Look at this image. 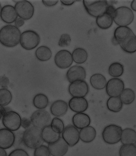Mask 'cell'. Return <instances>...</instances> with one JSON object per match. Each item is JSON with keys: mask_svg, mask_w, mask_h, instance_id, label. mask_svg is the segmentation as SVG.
<instances>
[{"mask_svg": "<svg viewBox=\"0 0 136 156\" xmlns=\"http://www.w3.org/2000/svg\"><path fill=\"white\" fill-rule=\"evenodd\" d=\"M124 51L128 54L136 52V36L130 28L118 27L115 29L114 36Z\"/></svg>", "mask_w": 136, "mask_h": 156, "instance_id": "cell-1", "label": "cell"}, {"mask_svg": "<svg viewBox=\"0 0 136 156\" xmlns=\"http://www.w3.org/2000/svg\"><path fill=\"white\" fill-rule=\"evenodd\" d=\"M20 30L15 26L7 25L0 29V43L7 48H13L20 43Z\"/></svg>", "mask_w": 136, "mask_h": 156, "instance_id": "cell-2", "label": "cell"}, {"mask_svg": "<svg viewBox=\"0 0 136 156\" xmlns=\"http://www.w3.org/2000/svg\"><path fill=\"white\" fill-rule=\"evenodd\" d=\"M41 129L32 126L23 133V140L24 145L30 149H36L43 145L44 141L41 137Z\"/></svg>", "mask_w": 136, "mask_h": 156, "instance_id": "cell-3", "label": "cell"}, {"mask_svg": "<svg viewBox=\"0 0 136 156\" xmlns=\"http://www.w3.org/2000/svg\"><path fill=\"white\" fill-rule=\"evenodd\" d=\"M113 19L119 27H127L134 20V15L129 8L120 6L116 9Z\"/></svg>", "mask_w": 136, "mask_h": 156, "instance_id": "cell-4", "label": "cell"}, {"mask_svg": "<svg viewBox=\"0 0 136 156\" xmlns=\"http://www.w3.org/2000/svg\"><path fill=\"white\" fill-rule=\"evenodd\" d=\"M122 129L120 126L110 124L103 129L102 138L105 143L109 145H114L121 141Z\"/></svg>", "mask_w": 136, "mask_h": 156, "instance_id": "cell-5", "label": "cell"}, {"mask_svg": "<svg viewBox=\"0 0 136 156\" xmlns=\"http://www.w3.org/2000/svg\"><path fill=\"white\" fill-rule=\"evenodd\" d=\"M40 37L35 31L28 30L21 35L20 43L23 49L31 50L35 48L40 43Z\"/></svg>", "mask_w": 136, "mask_h": 156, "instance_id": "cell-6", "label": "cell"}, {"mask_svg": "<svg viewBox=\"0 0 136 156\" xmlns=\"http://www.w3.org/2000/svg\"><path fill=\"white\" fill-rule=\"evenodd\" d=\"M82 2L88 14L96 18L106 12L108 5L107 1H84Z\"/></svg>", "mask_w": 136, "mask_h": 156, "instance_id": "cell-7", "label": "cell"}, {"mask_svg": "<svg viewBox=\"0 0 136 156\" xmlns=\"http://www.w3.org/2000/svg\"><path fill=\"white\" fill-rule=\"evenodd\" d=\"M30 120L33 126L42 129L50 125L51 121L50 114L45 110H38L32 113Z\"/></svg>", "mask_w": 136, "mask_h": 156, "instance_id": "cell-8", "label": "cell"}, {"mask_svg": "<svg viewBox=\"0 0 136 156\" xmlns=\"http://www.w3.org/2000/svg\"><path fill=\"white\" fill-rule=\"evenodd\" d=\"M21 121L20 114L12 110L6 113L2 117V123L5 128L12 132H16L20 129Z\"/></svg>", "mask_w": 136, "mask_h": 156, "instance_id": "cell-9", "label": "cell"}, {"mask_svg": "<svg viewBox=\"0 0 136 156\" xmlns=\"http://www.w3.org/2000/svg\"><path fill=\"white\" fill-rule=\"evenodd\" d=\"M15 8L18 16L24 20H29L34 15V6L30 1H18Z\"/></svg>", "mask_w": 136, "mask_h": 156, "instance_id": "cell-10", "label": "cell"}, {"mask_svg": "<svg viewBox=\"0 0 136 156\" xmlns=\"http://www.w3.org/2000/svg\"><path fill=\"white\" fill-rule=\"evenodd\" d=\"M68 91L72 97H85L89 93V87L85 80H75L70 83Z\"/></svg>", "mask_w": 136, "mask_h": 156, "instance_id": "cell-11", "label": "cell"}, {"mask_svg": "<svg viewBox=\"0 0 136 156\" xmlns=\"http://www.w3.org/2000/svg\"><path fill=\"white\" fill-rule=\"evenodd\" d=\"M125 89V84L121 79L113 78L110 79L106 84V93L110 97H120Z\"/></svg>", "mask_w": 136, "mask_h": 156, "instance_id": "cell-12", "label": "cell"}, {"mask_svg": "<svg viewBox=\"0 0 136 156\" xmlns=\"http://www.w3.org/2000/svg\"><path fill=\"white\" fill-rule=\"evenodd\" d=\"M62 137L68 146H75L80 140L79 131L73 125H69L65 127L62 133Z\"/></svg>", "mask_w": 136, "mask_h": 156, "instance_id": "cell-13", "label": "cell"}, {"mask_svg": "<svg viewBox=\"0 0 136 156\" xmlns=\"http://www.w3.org/2000/svg\"><path fill=\"white\" fill-rule=\"evenodd\" d=\"M56 66L61 69H66L70 67L73 63L72 54L65 49H62L57 53L54 58Z\"/></svg>", "mask_w": 136, "mask_h": 156, "instance_id": "cell-14", "label": "cell"}, {"mask_svg": "<svg viewBox=\"0 0 136 156\" xmlns=\"http://www.w3.org/2000/svg\"><path fill=\"white\" fill-rule=\"evenodd\" d=\"M15 139V133L6 128L0 129V148L9 149L13 146Z\"/></svg>", "mask_w": 136, "mask_h": 156, "instance_id": "cell-15", "label": "cell"}, {"mask_svg": "<svg viewBox=\"0 0 136 156\" xmlns=\"http://www.w3.org/2000/svg\"><path fill=\"white\" fill-rule=\"evenodd\" d=\"M86 71L81 66H72L69 68L66 73V78L69 83L77 80H84L86 79Z\"/></svg>", "mask_w": 136, "mask_h": 156, "instance_id": "cell-16", "label": "cell"}, {"mask_svg": "<svg viewBox=\"0 0 136 156\" xmlns=\"http://www.w3.org/2000/svg\"><path fill=\"white\" fill-rule=\"evenodd\" d=\"M68 145L64 140L61 137L53 144H48L51 155L52 156H64L68 150Z\"/></svg>", "mask_w": 136, "mask_h": 156, "instance_id": "cell-17", "label": "cell"}, {"mask_svg": "<svg viewBox=\"0 0 136 156\" xmlns=\"http://www.w3.org/2000/svg\"><path fill=\"white\" fill-rule=\"evenodd\" d=\"M68 107L76 113H83L89 108V103L85 97H72L68 101Z\"/></svg>", "mask_w": 136, "mask_h": 156, "instance_id": "cell-18", "label": "cell"}, {"mask_svg": "<svg viewBox=\"0 0 136 156\" xmlns=\"http://www.w3.org/2000/svg\"><path fill=\"white\" fill-rule=\"evenodd\" d=\"M15 7L12 5H5L2 8L0 17L2 21L6 24H11L18 19Z\"/></svg>", "mask_w": 136, "mask_h": 156, "instance_id": "cell-19", "label": "cell"}, {"mask_svg": "<svg viewBox=\"0 0 136 156\" xmlns=\"http://www.w3.org/2000/svg\"><path fill=\"white\" fill-rule=\"evenodd\" d=\"M68 104L61 100L54 101L50 108V112L55 117H62L65 115L68 110Z\"/></svg>", "mask_w": 136, "mask_h": 156, "instance_id": "cell-20", "label": "cell"}, {"mask_svg": "<svg viewBox=\"0 0 136 156\" xmlns=\"http://www.w3.org/2000/svg\"><path fill=\"white\" fill-rule=\"evenodd\" d=\"M72 121L73 126L80 129L89 126L91 123L90 117L84 112L76 113L72 117Z\"/></svg>", "mask_w": 136, "mask_h": 156, "instance_id": "cell-21", "label": "cell"}, {"mask_svg": "<svg viewBox=\"0 0 136 156\" xmlns=\"http://www.w3.org/2000/svg\"><path fill=\"white\" fill-rule=\"evenodd\" d=\"M41 134L44 141L48 144L55 142L61 137V134L54 132L50 125L42 129Z\"/></svg>", "mask_w": 136, "mask_h": 156, "instance_id": "cell-22", "label": "cell"}, {"mask_svg": "<svg viewBox=\"0 0 136 156\" xmlns=\"http://www.w3.org/2000/svg\"><path fill=\"white\" fill-rule=\"evenodd\" d=\"M96 131L92 126L82 129L79 131L80 139L83 143L89 144L95 140L96 136Z\"/></svg>", "mask_w": 136, "mask_h": 156, "instance_id": "cell-23", "label": "cell"}, {"mask_svg": "<svg viewBox=\"0 0 136 156\" xmlns=\"http://www.w3.org/2000/svg\"><path fill=\"white\" fill-rule=\"evenodd\" d=\"M90 81L92 87L97 90L104 89L107 83L106 77L100 73H95L92 75Z\"/></svg>", "mask_w": 136, "mask_h": 156, "instance_id": "cell-24", "label": "cell"}, {"mask_svg": "<svg viewBox=\"0 0 136 156\" xmlns=\"http://www.w3.org/2000/svg\"><path fill=\"white\" fill-rule=\"evenodd\" d=\"M121 143L123 145L134 144L136 143V132L134 129L127 128L122 132Z\"/></svg>", "mask_w": 136, "mask_h": 156, "instance_id": "cell-25", "label": "cell"}, {"mask_svg": "<svg viewBox=\"0 0 136 156\" xmlns=\"http://www.w3.org/2000/svg\"><path fill=\"white\" fill-rule=\"evenodd\" d=\"M112 17L104 13L96 18V23L98 27L102 30H107L110 28L113 23Z\"/></svg>", "mask_w": 136, "mask_h": 156, "instance_id": "cell-26", "label": "cell"}, {"mask_svg": "<svg viewBox=\"0 0 136 156\" xmlns=\"http://www.w3.org/2000/svg\"><path fill=\"white\" fill-rule=\"evenodd\" d=\"M106 106L109 111L118 113L122 109L123 103L119 97H110L107 100Z\"/></svg>", "mask_w": 136, "mask_h": 156, "instance_id": "cell-27", "label": "cell"}, {"mask_svg": "<svg viewBox=\"0 0 136 156\" xmlns=\"http://www.w3.org/2000/svg\"><path fill=\"white\" fill-rule=\"evenodd\" d=\"M49 104L48 98L44 94H37L33 97V105L38 110H44L48 106Z\"/></svg>", "mask_w": 136, "mask_h": 156, "instance_id": "cell-28", "label": "cell"}, {"mask_svg": "<svg viewBox=\"0 0 136 156\" xmlns=\"http://www.w3.org/2000/svg\"><path fill=\"white\" fill-rule=\"evenodd\" d=\"M72 55L73 62L77 64L85 63L88 59L87 52L82 48H76L74 50Z\"/></svg>", "mask_w": 136, "mask_h": 156, "instance_id": "cell-29", "label": "cell"}, {"mask_svg": "<svg viewBox=\"0 0 136 156\" xmlns=\"http://www.w3.org/2000/svg\"><path fill=\"white\" fill-rule=\"evenodd\" d=\"M52 51L50 48L46 46H41L37 48L35 52L37 59L41 62H46L51 58Z\"/></svg>", "mask_w": 136, "mask_h": 156, "instance_id": "cell-30", "label": "cell"}, {"mask_svg": "<svg viewBox=\"0 0 136 156\" xmlns=\"http://www.w3.org/2000/svg\"><path fill=\"white\" fill-rule=\"evenodd\" d=\"M119 97L123 104L129 105L134 102L135 99V94L134 91L131 88H125Z\"/></svg>", "mask_w": 136, "mask_h": 156, "instance_id": "cell-31", "label": "cell"}, {"mask_svg": "<svg viewBox=\"0 0 136 156\" xmlns=\"http://www.w3.org/2000/svg\"><path fill=\"white\" fill-rule=\"evenodd\" d=\"M124 66L119 62H114L111 63L108 68V73L112 77H120L124 74Z\"/></svg>", "mask_w": 136, "mask_h": 156, "instance_id": "cell-32", "label": "cell"}, {"mask_svg": "<svg viewBox=\"0 0 136 156\" xmlns=\"http://www.w3.org/2000/svg\"><path fill=\"white\" fill-rule=\"evenodd\" d=\"M12 99V94L7 88L0 89V106H7Z\"/></svg>", "mask_w": 136, "mask_h": 156, "instance_id": "cell-33", "label": "cell"}, {"mask_svg": "<svg viewBox=\"0 0 136 156\" xmlns=\"http://www.w3.org/2000/svg\"><path fill=\"white\" fill-rule=\"evenodd\" d=\"M120 156H136V146L134 144L123 145L119 151Z\"/></svg>", "mask_w": 136, "mask_h": 156, "instance_id": "cell-34", "label": "cell"}, {"mask_svg": "<svg viewBox=\"0 0 136 156\" xmlns=\"http://www.w3.org/2000/svg\"><path fill=\"white\" fill-rule=\"evenodd\" d=\"M50 125L54 132L59 134L62 133L65 127L63 120L58 117H55L52 119Z\"/></svg>", "mask_w": 136, "mask_h": 156, "instance_id": "cell-35", "label": "cell"}, {"mask_svg": "<svg viewBox=\"0 0 136 156\" xmlns=\"http://www.w3.org/2000/svg\"><path fill=\"white\" fill-rule=\"evenodd\" d=\"M51 153L48 147L42 145L35 149L34 156H51Z\"/></svg>", "mask_w": 136, "mask_h": 156, "instance_id": "cell-36", "label": "cell"}, {"mask_svg": "<svg viewBox=\"0 0 136 156\" xmlns=\"http://www.w3.org/2000/svg\"><path fill=\"white\" fill-rule=\"evenodd\" d=\"M23 133L24 132L19 131L15 133V139L13 146L16 149H22V147L24 145L23 140Z\"/></svg>", "mask_w": 136, "mask_h": 156, "instance_id": "cell-37", "label": "cell"}, {"mask_svg": "<svg viewBox=\"0 0 136 156\" xmlns=\"http://www.w3.org/2000/svg\"><path fill=\"white\" fill-rule=\"evenodd\" d=\"M71 41L70 36L67 34H64L61 36L58 45L61 47H65L69 45Z\"/></svg>", "mask_w": 136, "mask_h": 156, "instance_id": "cell-38", "label": "cell"}, {"mask_svg": "<svg viewBox=\"0 0 136 156\" xmlns=\"http://www.w3.org/2000/svg\"><path fill=\"white\" fill-rule=\"evenodd\" d=\"M8 156H30L28 153L23 149H16Z\"/></svg>", "mask_w": 136, "mask_h": 156, "instance_id": "cell-39", "label": "cell"}, {"mask_svg": "<svg viewBox=\"0 0 136 156\" xmlns=\"http://www.w3.org/2000/svg\"><path fill=\"white\" fill-rule=\"evenodd\" d=\"M9 83V79L7 76H3L0 77V87L1 88H7Z\"/></svg>", "mask_w": 136, "mask_h": 156, "instance_id": "cell-40", "label": "cell"}, {"mask_svg": "<svg viewBox=\"0 0 136 156\" xmlns=\"http://www.w3.org/2000/svg\"><path fill=\"white\" fill-rule=\"evenodd\" d=\"M32 125V123L30 119L26 118H22L21 126L23 127L24 129H26L30 128L31 127Z\"/></svg>", "mask_w": 136, "mask_h": 156, "instance_id": "cell-41", "label": "cell"}, {"mask_svg": "<svg viewBox=\"0 0 136 156\" xmlns=\"http://www.w3.org/2000/svg\"><path fill=\"white\" fill-rule=\"evenodd\" d=\"M116 9L113 5H108L106 9V12L109 15L111 16L113 18L114 15L115 11H116Z\"/></svg>", "mask_w": 136, "mask_h": 156, "instance_id": "cell-42", "label": "cell"}, {"mask_svg": "<svg viewBox=\"0 0 136 156\" xmlns=\"http://www.w3.org/2000/svg\"><path fill=\"white\" fill-rule=\"evenodd\" d=\"M43 4L46 7H51L56 5L58 2L57 1H42Z\"/></svg>", "mask_w": 136, "mask_h": 156, "instance_id": "cell-43", "label": "cell"}, {"mask_svg": "<svg viewBox=\"0 0 136 156\" xmlns=\"http://www.w3.org/2000/svg\"><path fill=\"white\" fill-rule=\"evenodd\" d=\"M15 23L16 27L19 28V27H22V26L24 24L25 21H24V20L19 18H18V19L16 20Z\"/></svg>", "mask_w": 136, "mask_h": 156, "instance_id": "cell-44", "label": "cell"}, {"mask_svg": "<svg viewBox=\"0 0 136 156\" xmlns=\"http://www.w3.org/2000/svg\"><path fill=\"white\" fill-rule=\"evenodd\" d=\"M11 110H12L7 106H0V111L2 113V115Z\"/></svg>", "mask_w": 136, "mask_h": 156, "instance_id": "cell-45", "label": "cell"}, {"mask_svg": "<svg viewBox=\"0 0 136 156\" xmlns=\"http://www.w3.org/2000/svg\"><path fill=\"white\" fill-rule=\"evenodd\" d=\"M76 1H61V3L62 5L66 6H71L75 3Z\"/></svg>", "mask_w": 136, "mask_h": 156, "instance_id": "cell-46", "label": "cell"}, {"mask_svg": "<svg viewBox=\"0 0 136 156\" xmlns=\"http://www.w3.org/2000/svg\"><path fill=\"white\" fill-rule=\"evenodd\" d=\"M0 156H8L7 152L5 149L0 148Z\"/></svg>", "mask_w": 136, "mask_h": 156, "instance_id": "cell-47", "label": "cell"}, {"mask_svg": "<svg viewBox=\"0 0 136 156\" xmlns=\"http://www.w3.org/2000/svg\"><path fill=\"white\" fill-rule=\"evenodd\" d=\"M132 9L136 12V1H132L131 4Z\"/></svg>", "mask_w": 136, "mask_h": 156, "instance_id": "cell-48", "label": "cell"}, {"mask_svg": "<svg viewBox=\"0 0 136 156\" xmlns=\"http://www.w3.org/2000/svg\"><path fill=\"white\" fill-rule=\"evenodd\" d=\"M111 41H112V44H113L114 45H118L117 41H116V40L115 39L114 37H113Z\"/></svg>", "mask_w": 136, "mask_h": 156, "instance_id": "cell-49", "label": "cell"}, {"mask_svg": "<svg viewBox=\"0 0 136 156\" xmlns=\"http://www.w3.org/2000/svg\"><path fill=\"white\" fill-rule=\"evenodd\" d=\"M2 113H1V111H0V120H1V118H2Z\"/></svg>", "mask_w": 136, "mask_h": 156, "instance_id": "cell-50", "label": "cell"}, {"mask_svg": "<svg viewBox=\"0 0 136 156\" xmlns=\"http://www.w3.org/2000/svg\"><path fill=\"white\" fill-rule=\"evenodd\" d=\"M2 6H1V3H0V15H1V10H2Z\"/></svg>", "mask_w": 136, "mask_h": 156, "instance_id": "cell-51", "label": "cell"}, {"mask_svg": "<svg viewBox=\"0 0 136 156\" xmlns=\"http://www.w3.org/2000/svg\"></svg>", "mask_w": 136, "mask_h": 156, "instance_id": "cell-52", "label": "cell"}]
</instances>
